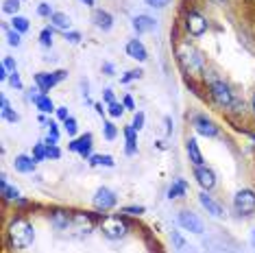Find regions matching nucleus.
<instances>
[{"instance_id": "1", "label": "nucleus", "mask_w": 255, "mask_h": 253, "mask_svg": "<svg viewBox=\"0 0 255 253\" xmlns=\"http://www.w3.org/2000/svg\"><path fill=\"white\" fill-rule=\"evenodd\" d=\"M33 240H35V229L33 225L26 221V218H13V221L9 223L7 227V243L13 247L15 251L20 249H28V247L33 245Z\"/></svg>"}, {"instance_id": "2", "label": "nucleus", "mask_w": 255, "mask_h": 253, "mask_svg": "<svg viewBox=\"0 0 255 253\" xmlns=\"http://www.w3.org/2000/svg\"><path fill=\"white\" fill-rule=\"evenodd\" d=\"M177 61L185 74H201L203 72V55L190 42H179L175 48Z\"/></svg>"}, {"instance_id": "3", "label": "nucleus", "mask_w": 255, "mask_h": 253, "mask_svg": "<svg viewBox=\"0 0 255 253\" xmlns=\"http://www.w3.org/2000/svg\"><path fill=\"white\" fill-rule=\"evenodd\" d=\"M129 232V223L123 216H105L101 221V234L107 240H120Z\"/></svg>"}, {"instance_id": "4", "label": "nucleus", "mask_w": 255, "mask_h": 253, "mask_svg": "<svg viewBox=\"0 0 255 253\" xmlns=\"http://www.w3.org/2000/svg\"><path fill=\"white\" fill-rule=\"evenodd\" d=\"M234 210L240 216H251L255 214V192L251 188H242L234 197Z\"/></svg>"}, {"instance_id": "5", "label": "nucleus", "mask_w": 255, "mask_h": 253, "mask_svg": "<svg viewBox=\"0 0 255 253\" xmlns=\"http://www.w3.org/2000/svg\"><path fill=\"white\" fill-rule=\"evenodd\" d=\"M210 96L218 107H231L236 101L234 92H231V88L225 81H212L210 83Z\"/></svg>"}, {"instance_id": "6", "label": "nucleus", "mask_w": 255, "mask_h": 253, "mask_svg": "<svg viewBox=\"0 0 255 253\" xmlns=\"http://www.w3.org/2000/svg\"><path fill=\"white\" fill-rule=\"evenodd\" d=\"M207 26H210V24H207V20L203 18L199 11H188V13H185V18H183V28H185V33H188V35H192V37L205 35Z\"/></svg>"}, {"instance_id": "7", "label": "nucleus", "mask_w": 255, "mask_h": 253, "mask_svg": "<svg viewBox=\"0 0 255 253\" xmlns=\"http://www.w3.org/2000/svg\"><path fill=\"white\" fill-rule=\"evenodd\" d=\"M92 203H94V210H98V212H109V210H114L116 205H118V197H116L114 190L103 186V188H98L94 192Z\"/></svg>"}, {"instance_id": "8", "label": "nucleus", "mask_w": 255, "mask_h": 253, "mask_svg": "<svg viewBox=\"0 0 255 253\" xmlns=\"http://www.w3.org/2000/svg\"><path fill=\"white\" fill-rule=\"evenodd\" d=\"M68 77L66 70H57V72H37L35 74V85L39 90V94H46V92H50L55 88L59 81Z\"/></svg>"}, {"instance_id": "9", "label": "nucleus", "mask_w": 255, "mask_h": 253, "mask_svg": "<svg viewBox=\"0 0 255 253\" xmlns=\"http://www.w3.org/2000/svg\"><path fill=\"white\" fill-rule=\"evenodd\" d=\"M179 227L185 229V232H192V234H203V223H201V218L194 214V212H190V210H183V212H179Z\"/></svg>"}, {"instance_id": "10", "label": "nucleus", "mask_w": 255, "mask_h": 253, "mask_svg": "<svg viewBox=\"0 0 255 253\" xmlns=\"http://www.w3.org/2000/svg\"><path fill=\"white\" fill-rule=\"evenodd\" d=\"M192 125H194L196 133H201V135H205V137H216V135H218L216 123L207 118L205 114H196V116L192 118Z\"/></svg>"}, {"instance_id": "11", "label": "nucleus", "mask_w": 255, "mask_h": 253, "mask_svg": "<svg viewBox=\"0 0 255 253\" xmlns=\"http://www.w3.org/2000/svg\"><path fill=\"white\" fill-rule=\"evenodd\" d=\"M194 179L203 190H212L216 186V172L207 166H194Z\"/></svg>"}, {"instance_id": "12", "label": "nucleus", "mask_w": 255, "mask_h": 253, "mask_svg": "<svg viewBox=\"0 0 255 253\" xmlns=\"http://www.w3.org/2000/svg\"><path fill=\"white\" fill-rule=\"evenodd\" d=\"M92 142H94L92 133H85V135L77 137V140H72L70 144H68V148H70V151H74V153H79L81 157L90 159V157H92Z\"/></svg>"}, {"instance_id": "13", "label": "nucleus", "mask_w": 255, "mask_h": 253, "mask_svg": "<svg viewBox=\"0 0 255 253\" xmlns=\"http://www.w3.org/2000/svg\"><path fill=\"white\" fill-rule=\"evenodd\" d=\"M155 26H157V22H155V18H150V15L142 13V15H135V18H133V31H135L137 35L155 31Z\"/></svg>"}, {"instance_id": "14", "label": "nucleus", "mask_w": 255, "mask_h": 253, "mask_svg": "<svg viewBox=\"0 0 255 253\" xmlns=\"http://www.w3.org/2000/svg\"><path fill=\"white\" fill-rule=\"evenodd\" d=\"M92 22H94L96 28H101V31H109V28L114 26V15L109 13L105 9H94V13H92Z\"/></svg>"}, {"instance_id": "15", "label": "nucleus", "mask_w": 255, "mask_h": 253, "mask_svg": "<svg viewBox=\"0 0 255 253\" xmlns=\"http://www.w3.org/2000/svg\"><path fill=\"white\" fill-rule=\"evenodd\" d=\"M125 50H127V55L135 61H146L148 59V53H146V48H144V44L140 42V39H129Z\"/></svg>"}, {"instance_id": "16", "label": "nucleus", "mask_w": 255, "mask_h": 253, "mask_svg": "<svg viewBox=\"0 0 255 253\" xmlns=\"http://www.w3.org/2000/svg\"><path fill=\"white\" fill-rule=\"evenodd\" d=\"M199 203L207 210V214H212L214 218H223V216H225V214H223V208H220V203H216V201H214L210 194L205 192V190H203V192L199 194Z\"/></svg>"}, {"instance_id": "17", "label": "nucleus", "mask_w": 255, "mask_h": 253, "mask_svg": "<svg viewBox=\"0 0 255 253\" xmlns=\"http://www.w3.org/2000/svg\"><path fill=\"white\" fill-rule=\"evenodd\" d=\"M72 225L77 227V232H81V234H90L92 229H94V221H92L90 214L74 212V214H72Z\"/></svg>"}, {"instance_id": "18", "label": "nucleus", "mask_w": 255, "mask_h": 253, "mask_svg": "<svg viewBox=\"0 0 255 253\" xmlns=\"http://www.w3.org/2000/svg\"><path fill=\"white\" fill-rule=\"evenodd\" d=\"M50 225L55 229H68L72 225V214H68L66 210H53V214H50Z\"/></svg>"}, {"instance_id": "19", "label": "nucleus", "mask_w": 255, "mask_h": 253, "mask_svg": "<svg viewBox=\"0 0 255 253\" xmlns=\"http://www.w3.org/2000/svg\"><path fill=\"white\" fill-rule=\"evenodd\" d=\"M31 101H33V105H35L42 114H50V112H57L55 105H53V101H50V96L48 94H31Z\"/></svg>"}, {"instance_id": "20", "label": "nucleus", "mask_w": 255, "mask_h": 253, "mask_svg": "<svg viewBox=\"0 0 255 253\" xmlns=\"http://www.w3.org/2000/svg\"><path fill=\"white\" fill-rule=\"evenodd\" d=\"M185 151H188V157L194 166H203V153L199 148V142H196L194 137H190V140L185 142Z\"/></svg>"}, {"instance_id": "21", "label": "nucleus", "mask_w": 255, "mask_h": 253, "mask_svg": "<svg viewBox=\"0 0 255 253\" xmlns=\"http://www.w3.org/2000/svg\"><path fill=\"white\" fill-rule=\"evenodd\" d=\"M35 164L37 162L33 157H28V155H18V157L13 159V168L18 172H24V175H28V172L35 170Z\"/></svg>"}, {"instance_id": "22", "label": "nucleus", "mask_w": 255, "mask_h": 253, "mask_svg": "<svg viewBox=\"0 0 255 253\" xmlns=\"http://www.w3.org/2000/svg\"><path fill=\"white\" fill-rule=\"evenodd\" d=\"M50 22H53V28H59V31H70L72 26V20L68 13H61V11H55L53 15H50Z\"/></svg>"}, {"instance_id": "23", "label": "nucleus", "mask_w": 255, "mask_h": 253, "mask_svg": "<svg viewBox=\"0 0 255 253\" xmlns=\"http://www.w3.org/2000/svg\"><path fill=\"white\" fill-rule=\"evenodd\" d=\"M0 194H2V199H4V201H18V197H20L18 188L9 186L7 175H2V177H0Z\"/></svg>"}, {"instance_id": "24", "label": "nucleus", "mask_w": 255, "mask_h": 253, "mask_svg": "<svg viewBox=\"0 0 255 253\" xmlns=\"http://www.w3.org/2000/svg\"><path fill=\"white\" fill-rule=\"evenodd\" d=\"M125 140H127V155H135L137 151V131L133 129V125L125 126Z\"/></svg>"}, {"instance_id": "25", "label": "nucleus", "mask_w": 255, "mask_h": 253, "mask_svg": "<svg viewBox=\"0 0 255 253\" xmlns=\"http://www.w3.org/2000/svg\"><path fill=\"white\" fill-rule=\"evenodd\" d=\"M185 192H188V181H185V179H177L170 186V190H168V199H179V197H183Z\"/></svg>"}, {"instance_id": "26", "label": "nucleus", "mask_w": 255, "mask_h": 253, "mask_svg": "<svg viewBox=\"0 0 255 253\" xmlns=\"http://www.w3.org/2000/svg\"><path fill=\"white\" fill-rule=\"evenodd\" d=\"M11 28L18 31L22 35V33H26L28 28H31V22H28V18H24V15H13V20H11Z\"/></svg>"}, {"instance_id": "27", "label": "nucleus", "mask_w": 255, "mask_h": 253, "mask_svg": "<svg viewBox=\"0 0 255 253\" xmlns=\"http://www.w3.org/2000/svg\"><path fill=\"white\" fill-rule=\"evenodd\" d=\"M116 162L112 155H92L90 157V166H107V168H112Z\"/></svg>"}, {"instance_id": "28", "label": "nucleus", "mask_w": 255, "mask_h": 253, "mask_svg": "<svg viewBox=\"0 0 255 253\" xmlns=\"http://www.w3.org/2000/svg\"><path fill=\"white\" fill-rule=\"evenodd\" d=\"M39 44H42L44 48H50V46H53V28L50 26L39 33Z\"/></svg>"}, {"instance_id": "29", "label": "nucleus", "mask_w": 255, "mask_h": 253, "mask_svg": "<svg viewBox=\"0 0 255 253\" xmlns=\"http://www.w3.org/2000/svg\"><path fill=\"white\" fill-rule=\"evenodd\" d=\"M2 11H4V13H11V15H18L20 0H4V2H2Z\"/></svg>"}, {"instance_id": "30", "label": "nucleus", "mask_w": 255, "mask_h": 253, "mask_svg": "<svg viewBox=\"0 0 255 253\" xmlns=\"http://www.w3.org/2000/svg\"><path fill=\"white\" fill-rule=\"evenodd\" d=\"M2 28H4V33H7V42H9L11 46H15V48H18V46L22 44L20 33H18V31H13V28H9V26H2Z\"/></svg>"}, {"instance_id": "31", "label": "nucleus", "mask_w": 255, "mask_h": 253, "mask_svg": "<svg viewBox=\"0 0 255 253\" xmlns=\"http://www.w3.org/2000/svg\"><path fill=\"white\" fill-rule=\"evenodd\" d=\"M57 140H59V129H57V125L50 120V123H48V137H46V144H57Z\"/></svg>"}, {"instance_id": "32", "label": "nucleus", "mask_w": 255, "mask_h": 253, "mask_svg": "<svg viewBox=\"0 0 255 253\" xmlns=\"http://www.w3.org/2000/svg\"><path fill=\"white\" fill-rule=\"evenodd\" d=\"M103 135H105V140H116V135H118V129H116L114 123H103Z\"/></svg>"}, {"instance_id": "33", "label": "nucleus", "mask_w": 255, "mask_h": 253, "mask_svg": "<svg viewBox=\"0 0 255 253\" xmlns=\"http://www.w3.org/2000/svg\"><path fill=\"white\" fill-rule=\"evenodd\" d=\"M125 109H127V107L123 105V103H118V101L112 103V105H107V112H109V116H112V118H120Z\"/></svg>"}, {"instance_id": "34", "label": "nucleus", "mask_w": 255, "mask_h": 253, "mask_svg": "<svg viewBox=\"0 0 255 253\" xmlns=\"http://www.w3.org/2000/svg\"><path fill=\"white\" fill-rule=\"evenodd\" d=\"M33 159H35V162L46 159V142H37V144L33 146Z\"/></svg>"}, {"instance_id": "35", "label": "nucleus", "mask_w": 255, "mask_h": 253, "mask_svg": "<svg viewBox=\"0 0 255 253\" xmlns=\"http://www.w3.org/2000/svg\"><path fill=\"white\" fill-rule=\"evenodd\" d=\"M120 212L127 214V216H140V214L146 212V208H144V205H127V208H123Z\"/></svg>"}, {"instance_id": "36", "label": "nucleus", "mask_w": 255, "mask_h": 253, "mask_svg": "<svg viewBox=\"0 0 255 253\" xmlns=\"http://www.w3.org/2000/svg\"><path fill=\"white\" fill-rule=\"evenodd\" d=\"M142 77V70H129L125 74V77H120V83H131V81H135V79H140Z\"/></svg>"}, {"instance_id": "37", "label": "nucleus", "mask_w": 255, "mask_h": 253, "mask_svg": "<svg viewBox=\"0 0 255 253\" xmlns=\"http://www.w3.org/2000/svg\"><path fill=\"white\" fill-rule=\"evenodd\" d=\"M63 126H66V131H68V135H74L77 133V129H79V125H77V120H74L72 116L68 118V120H63Z\"/></svg>"}, {"instance_id": "38", "label": "nucleus", "mask_w": 255, "mask_h": 253, "mask_svg": "<svg viewBox=\"0 0 255 253\" xmlns=\"http://www.w3.org/2000/svg\"><path fill=\"white\" fill-rule=\"evenodd\" d=\"M46 157H50V159H59L61 157V151L57 148V144H46Z\"/></svg>"}, {"instance_id": "39", "label": "nucleus", "mask_w": 255, "mask_h": 253, "mask_svg": "<svg viewBox=\"0 0 255 253\" xmlns=\"http://www.w3.org/2000/svg\"><path fill=\"white\" fill-rule=\"evenodd\" d=\"M53 13H55V11L50 9V4H48V2H42V4L37 7V15H42V18H50Z\"/></svg>"}, {"instance_id": "40", "label": "nucleus", "mask_w": 255, "mask_h": 253, "mask_svg": "<svg viewBox=\"0 0 255 253\" xmlns=\"http://www.w3.org/2000/svg\"><path fill=\"white\" fill-rule=\"evenodd\" d=\"M133 129H135V131H140L142 129V126H144V114L142 112H135V116H133Z\"/></svg>"}, {"instance_id": "41", "label": "nucleus", "mask_w": 255, "mask_h": 253, "mask_svg": "<svg viewBox=\"0 0 255 253\" xmlns=\"http://www.w3.org/2000/svg\"><path fill=\"white\" fill-rule=\"evenodd\" d=\"M63 37H66L70 44H79L81 42V33H77V31H66L63 33Z\"/></svg>"}, {"instance_id": "42", "label": "nucleus", "mask_w": 255, "mask_h": 253, "mask_svg": "<svg viewBox=\"0 0 255 253\" xmlns=\"http://www.w3.org/2000/svg\"><path fill=\"white\" fill-rule=\"evenodd\" d=\"M2 66L7 68L9 72H18V66H15V59H13V57H4V59H2Z\"/></svg>"}, {"instance_id": "43", "label": "nucleus", "mask_w": 255, "mask_h": 253, "mask_svg": "<svg viewBox=\"0 0 255 253\" xmlns=\"http://www.w3.org/2000/svg\"><path fill=\"white\" fill-rule=\"evenodd\" d=\"M9 83H11V88L22 90V81H20V74H18V72H11V74H9Z\"/></svg>"}, {"instance_id": "44", "label": "nucleus", "mask_w": 255, "mask_h": 253, "mask_svg": "<svg viewBox=\"0 0 255 253\" xmlns=\"http://www.w3.org/2000/svg\"><path fill=\"white\" fill-rule=\"evenodd\" d=\"M9 112H13V109H11V105H9V101H7V96H2V99H0V114H2V118L7 116Z\"/></svg>"}, {"instance_id": "45", "label": "nucleus", "mask_w": 255, "mask_h": 253, "mask_svg": "<svg viewBox=\"0 0 255 253\" xmlns=\"http://www.w3.org/2000/svg\"><path fill=\"white\" fill-rule=\"evenodd\" d=\"M148 7H155V9H164L166 4H170V0H144Z\"/></svg>"}, {"instance_id": "46", "label": "nucleus", "mask_w": 255, "mask_h": 253, "mask_svg": "<svg viewBox=\"0 0 255 253\" xmlns=\"http://www.w3.org/2000/svg\"><path fill=\"white\" fill-rule=\"evenodd\" d=\"M172 243H175V247H177V249H183V238H181V234H179V232H172Z\"/></svg>"}, {"instance_id": "47", "label": "nucleus", "mask_w": 255, "mask_h": 253, "mask_svg": "<svg viewBox=\"0 0 255 253\" xmlns=\"http://www.w3.org/2000/svg\"><path fill=\"white\" fill-rule=\"evenodd\" d=\"M103 101H105L107 103V105H112V103H116V99H114V90H105V92H103Z\"/></svg>"}, {"instance_id": "48", "label": "nucleus", "mask_w": 255, "mask_h": 253, "mask_svg": "<svg viewBox=\"0 0 255 253\" xmlns=\"http://www.w3.org/2000/svg\"><path fill=\"white\" fill-rule=\"evenodd\" d=\"M57 118H59V120H68V118H70L68 107H57Z\"/></svg>"}, {"instance_id": "49", "label": "nucleus", "mask_w": 255, "mask_h": 253, "mask_svg": "<svg viewBox=\"0 0 255 253\" xmlns=\"http://www.w3.org/2000/svg\"><path fill=\"white\" fill-rule=\"evenodd\" d=\"M123 105H125L127 109H135V103H133V99H131V96H125Z\"/></svg>"}, {"instance_id": "50", "label": "nucleus", "mask_w": 255, "mask_h": 253, "mask_svg": "<svg viewBox=\"0 0 255 253\" xmlns=\"http://www.w3.org/2000/svg\"><path fill=\"white\" fill-rule=\"evenodd\" d=\"M103 72L109 74V77H114V66L112 63H103Z\"/></svg>"}, {"instance_id": "51", "label": "nucleus", "mask_w": 255, "mask_h": 253, "mask_svg": "<svg viewBox=\"0 0 255 253\" xmlns=\"http://www.w3.org/2000/svg\"><path fill=\"white\" fill-rule=\"evenodd\" d=\"M164 123H166V133L170 135V133H172V120H170V116H166Z\"/></svg>"}, {"instance_id": "52", "label": "nucleus", "mask_w": 255, "mask_h": 253, "mask_svg": "<svg viewBox=\"0 0 255 253\" xmlns=\"http://www.w3.org/2000/svg\"><path fill=\"white\" fill-rule=\"evenodd\" d=\"M94 109H96L98 116H103V114H105V109H103V103H94Z\"/></svg>"}, {"instance_id": "53", "label": "nucleus", "mask_w": 255, "mask_h": 253, "mask_svg": "<svg viewBox=\"0 0 255 253\" xmlns=\"http://www.w3.org/2000/svg\"><path fill=\"white\" fill-rule=\"evenodd\" d=\"M251 245H253V249H255V229L251 232Z\"/></svg>"}, {"instance_id": "54", "label": "nucleus", "mask_w": 255, "mask_h": 253, "mask_svg": "<svg viewBox=\"0 0 255 253\" xmlns=\"http://www.w3.org/2000/svg\"><path fill=\"white\" fill-rule=\"evenodd\" d=\"M251 109L255 112V92H253V96H251Z\"/></svg>"}, {"instance_id": "55", "label": "nucleus", "mask_w": 255, "mask_h": 253, "mask_svg": "<svg viewBox=\"0 0 255 253\" xmlns=\"http://www.w3.org/2000/svg\"><path fill=\"white\" fill-rule=\"evenodd\" d=\"M81 2H85L88 7H92V4H94V0H81Z\"/></svg>"}, {"instance_id": "56", "label": "nucleus", "mask_w": 255, "mask_h": 253, "mask_svg": "<svg viewBox=\"0 0 255 253\" xmlns=\"http://www.w3.org/2000/svg\"><path fill=\"white\" fill-rule=\"evenodd\" d=\"M212 2H214V4H225L227 0H212Z\"/></svg>"}, {"instance_id": "57", "label": "nucleus", "mask_w": 255, "mask_h": 253, "mask_svg": "<svg viewBox=\"0 0 255 253\" xmlns=\"http://www.w3.org/2000/svg\"><path fill=\"white\" fill-rule=\"evenodd\" d=\"M253 140H255V135H253Z\"/></svg>"}]
</instances>
